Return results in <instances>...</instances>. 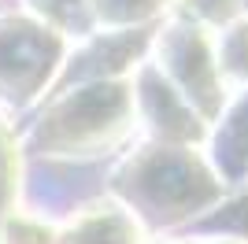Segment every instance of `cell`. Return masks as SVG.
Masks as SVG:
<instances>
[{
	"mask_svg": "<svg viewBox=\"0 0 248 244\" xmlns=\"http://www.w3.org/2000/svg\"><path fill=\"white\" fill-rule=\"evenodd\" d=\"M130 115H134L130 89L104 81L96 89H82L71 100L56 104L48 119H41L37 144L52 155H93L123 137Z\"/></svg>",
	"mask_w": 248,
	"mask_h": 244,
	"instance_id": "obj_1",
	"label": "cell"
},
{
	"mask_svg": "<svg viewBox=\"0 0 248 244\" xmlns=\"http://www.w3.org/2000/svg\"><path fill=\"white\" fill-rule=\"evenodd\" d=\"M123 185L130 189V200H137L145 214H155L159 222L189 218L197 214V207L218 196L215 178L193 155L174 152V148H155V152L137 155L126 167Z\"/></svg>",
	"mask_w": 248,
	"mask_h": 244,
	"instance_id": "obj_2",
	"label": "cell"
},
{
	"mask_svg": "<svg viewBox=\"0 0 248 244\" xmlns=\"http://www.w3.org/2000/svg\"><path fill=\"white\" fill-rule=\"evenodd\" d=\"M60 60V37L22 19L0 22V96L22 104L41 89Z\"/></svg>",
	"mask_w": 248,
	"mask_h": 244,
	"instance_id": "obj_3",
	"label": "cell"
},
{
	"mask_svg": "<svg viewBox=\"0 0 248 244\" xmlns=\"http://www.w3.org/2000/svg\"><path fill=\"white\" fill-rule=\"evenodd\" d=\"M163 71L178 81L182 96L200 107L204 119H211L222 100L218 92V71H215V56H211V45H207L204 30L197 26H182V30H170L163 37Z\"/></svg>",
	"mask_w": 248,
	"mask_h": 244,
	"instance_id": "obj_4",
	"label": "cell"
},
{
	"mask_svg": "<svg viewBox=\"0 0 248 244\" xmlns=\"http://www.w3.org/2000/svg\"><path fill=\"white\" fill-rule=\"evenodd\" d=\"M134 214H126V207H115V203H100V207H89L71 222V233L63 237L60 244H137Z\"/></svg>",
	"mask_w": 248,
	"mask_h": 244,
	"instance_id": "obj_5",
	"label": "cell"
},
{
	"mask_svg": "<svg viewBox=\"0 0 248 244\" xmlns=\"http://www.w3.org/2000/svg\"><path fill=\"white\" fill-rule=\"evenodd\" d=\"M15 185H19V152H15V141H11L8 126L0 122V218L11 207Z\"/></svg>",
	"mask_w": 248,
	"mask_h": 244,
	"instance_id": "obj_6",
	"label": "cell"
},
{
	"mask_svg": "<svg viewBox=\"0 0 248 244\" xmlns=\"http://www.w3.org/2000/svg\"><path fill=\"white\" fill-rule=\"evenodd\" d=\"M4 244H60L56 229L26 214H11L4 222Z\"/></svg>",
	"mask_w": 248,
	"mask_h": 244,
	"instance_id": "obj_7",
	"label": "cell"
},
{
	"mask_svg": "<svg viewBox=\"0 0 248 244\" xmlns=\"http://www.w3.org/2000/svg\"><path fill=\"white\" fill-rule=\"evenodd\" d=\"M159 0H96V11L104 19H115V22H134V19H145L152 15Z\"/></svg>",
	"mask_w": 248,
	"mask_h": 244,
	"instance_id": "obj_8",
	"label": "cell"
},
{
	"mask_svg": "<svg viewBox=\"0 0 248 244\" xmlns=\"http://www.w3.org/2000/svg\"><path fill=\"white\" fill-rule=\"evenodd\" d=\"M218 67H222V71L248 74V22L230 33V45H226V52L218 56Z\"/></svg>",
	"mask_w": 248,
	"mask_h": 244,
	"instance_id": "obj_9",
	"label": "cell"
},
{
	"mask_svg": "<svg viewBox=\"0 0 248 244\" xmlns=\"http://www.w3.org/2000/svg\"><path fill=\"white\" fill-rule=\"evenodd\" d=\"M215 244H237V241H215Z\"/></svg>",
	"mask_w": 248,
	"mask_h": 244,
	"instance_id": "obj_10",
	"label": "cell"
}]
</instances>
